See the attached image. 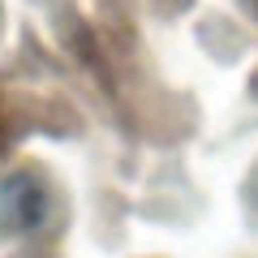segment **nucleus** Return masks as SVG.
<instances>
[{"label":"nucleus","mask_w":258,"mask_h":258,"mask_svg":"<svg viewBox=\"0 0 258 258\" xmlns=\"http://www.w3.org/2000/svg\"><path fill=\"white\" fill-rule=\"evenodd\" d=\"M245 5H249V13H254V18H258V0H245Z\"/></svg>","instance_id":"nucleus-1"}]
</instances>
